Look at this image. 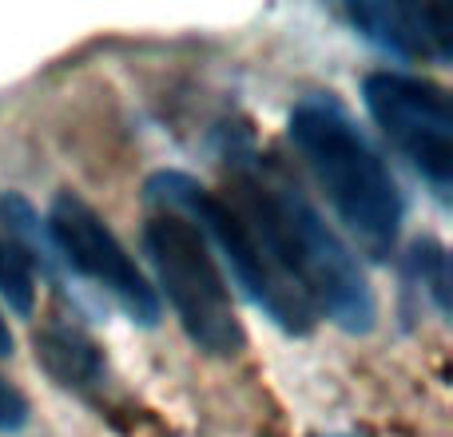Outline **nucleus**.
Masks as SVG:
<instances>
[{"mask_svg": "<svg viewBox=\"0 0 453 437\" xmlns=\"http://www.w3.org/2000/svg\"><path fill=\"white\" fill-rule=\"evenodd\" d=\"M219 196L247 223L266 258L306 295L314 314H326L346 334L374 330L378 303L366 271L279 164L255 151H231V175Z\"/></svg>", "mask_w": 453, "mask_h": 437, "instance_id": "f257e3e1", "label": "nucleus"}, {"mask_svg": "<svg viewBox=\"0 0 453 437\" xmlns=\"http://www.w3.org/2000/svg\"><path fill=\"white\" fill-rule=\"evenodd\" d=\"M287 132L354 242L370 258L394 255L406 203L382 151L370 143L350 108L334 92H311L290 108Z\"/></svg>", "mask_w": 453, "mask_h": 437, "instance_id": "f03ea898", "label": "nucleus"}, {"mask_svg": "<svg viewBox=\"0 0 453 437\" xmlns=\"http://www.w3.org/2000/svg\"><path fill=\"white\" fill-rule=\"evenodd\" d=\"M143 250L156 266V282L172 303L183 334L196 350L211 358H234L247 346L242 322L234 314V298L219 263L207 247L203 231L175 211H151L143 223Z\"/></svg>", "mask_w": 453, "mask_h": 437, "instance_id": "7ed1b4c3", "label": "nucleus"}, {"mask_svg": "<svg viewBox=\"0 0 453 437\" xmlns=\"http://www.w3.org/2000/svg\"><path fill=\"white\" fill-rule=\"evenodd\" d=\"M148 203L159 211H175L203 231L207 247H215L231 266L234 282L250 295V303L287 334H311L319 314L306 303V295L266 258L258 239L247 231L234 207L219 191H207L183 172H159L148 180Z\"/></svg>", "mask_w": 453, "mask_h": 437, "instance_id": "20e7f679", "label": "nucleus"}, {"mask_svg": "<svg viewBox=\"0 0 453 437\" xmlns=\"http://www.w3.org/2000/svg\"><path fill=\"white\" fill-rule=\"evenodd\" d=\"M362 100L382 135L410 159L438 199L453 188V111L446 88L410 72H370Z\"/></svg>", "mask_w": 453, "mask_h": 437, "instance_id": "39448f33", "label": "nucleus"}, {"mask_svg": "<svg viewBox=\"0 0 453 437\" xmlns=\"http://www.w3.org/2000/svg\"><path fill=\"white\" fill-rule=\"evenodd\" d=\"M48 239H52V247L60 250V258L80 279L100 287L132 322H140V326H156L159 322L156 287L143 279L135 258L127 255V247L116 239L108 218L92 203H84L72 191H60L52 211H48Z\"/></svg>", "mask_w": 453, "mask_h": 437, "instance_id": "423d86ee", "label": "nucleus"}, {"mask_svg": "<svg viewBox=\"0 0 453 437\" xmlns=\"http://www.w3.org/2000/svg\"><path fill=\"white\" fill-rule=\"evenodd\" d=\"M342 16L366 36L406 60H438L453 56V8L449 4H406V0H354Z\"/></svg>", "mask_w": 453, "mask_h": 437, "instance_id": "0eeeda50", "label": "nucleus"}, {"mask_svg": "<svg viewBox=\"0 0 453 437\" xmlns=\"http://www.w3.org/2000/svg\"><path fill=\"white\" fill-rule=\"evenodd\" d=\"M36 362L48 370L56 386L76 394H92L108 382L100 346L76 322H48L36 334Z\"/></svg>", "mask_w": 453, "mask_h": 437, "instance_id": "6e6552de", "label": "nucleus"}, {"mask_svg": "<svg viewBox=\"0 0 453 437\" xmlns=\"http://www.w3.org/2000/svg\"><path fill=\"white\" fill-rule=\"evenodd\" d=\"M0 298L24 318L36 310V274L24 250L8 239V231H0Z\"/></svg>", "mask_w": 453, "mask_h": 437, "instance_id": "1a4fd4ad", "label": "nucleus"}, {"mask_svg": "<svg viewBox=\"0 0 453 437\" xmlns=\"http://www.w3.org/2000/svg\"><path fill=\"white\" fill-rule=\"evenodd\" d=\"M410 274H414L418 287H426L438 303V310L446 314L449 310V263H446V247L434 239H422L410 247V258H406Z\"/></svg>", "mask_w": 453, "mask_h": 437, "instance_id": "9d476101", "label": "nucleus"}, {"mask_svg": "<svg viewBox=\"0 0 453 437\" xmlns=\"http://www.w3.org/2000/svg\"><path fill=\"white\" fill-rule=\"evenodd\" d=\"M28 426V402L12 382L0 378V433H20Z\"/></svg>", "mask_w": 453, "mask_h": 437, "instance_id": "9b49d317", "label": "nucleus"}, {"mask_svg": "<svg viewBox=\"0 0 453 437\" xmlns=\"http://www.w3.org/2000/svg\"><path fill=\"white\" fill-rule=\"evenodd\" d=\"M12 354V330H8L4 314H0V358H8Z\"/></svg>", "mask_w": 453, "mask_h": 437, "instance_id": "f8f14e48", "label": "nucleus"}, {"mask_svg": "<svg viewBox=\"0 0 453 437\" xmlns=\"http://www.w3.org/2000/svg\"><path fill=\"white\" fill-rule=\"evenodd\" d=\"M330 437H346V433H330Z\"/></svg>", "mask_w": 453, "mask_h": 437, "instance_id": "ddd939ff", "label": "nucleus"}]
</instances>
